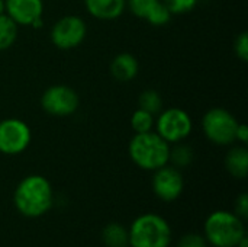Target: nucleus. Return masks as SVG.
<instances>
[{"instance_id":"nucleus-5","label":"nucleus","mask_w":248,"mask_h":247,"mask_svg":"<svg viewBox=\"0 0 248 247\" xmlns=\"http://www.w3.org/2000/svg\"><path fill=\"white\" fill-rule=\"evenodd\" d=\"M237 118L224 108H212L202 118V130L206 138L217 146H231L235 141Z\"/></svg>"},{"instance_id":"nucleus-21","label":"nucleus","mask_w":248,"mask_h":247,"mask_svg":"<svg viewBox=\"0 0 248 247\" xmlns=\"http://www.w3.org/2000/svg\"><path fill=\"white\" fill-rule=\"evenodd\" d=\"M171 15H186L195 10L199 0H161Z\"/></svg>"},{"instance_id":"nucleus-23","label":"nucleus","mask_w":248,"mask_h":247,"mask_svg":"<svg viewBox=\"0 0 248 247\" xmlns=\"http://www.w3.org/2000/svg\"><path fill=\"white\" fill-rule=\"evenodd\" d=\"M176 247H208V242L203 234L199 233H187L180 237Z\"/></svg>"},{"instance_id":"nucleus-11","label":"nucleus","mask_w":248,"mask_h":247,"mask_svg":"<svg viewBox=\"0 0 248 247\" xmlns=\"http://www.w3.org/2000/svg\"><path fill=\"white\" fill-rule=\"evenodd\" d=\"M6 15L12 17L16 25L41 28L44 3L42 0H4Z\"/></svg>"},{"instance_id":"nucleus-15","label":"nucleus","mask_w":248,"mask_h":247,"mask_svg":"<svg viewBox=\"0 0 248 247\" xmlns=\"http://www.w3.org/2000/svg\"><path fill=\"white\" fill-rule=\"evenodd\" d=\"M102 240L106 247H128L129 246L128 229L119 223H110L103 229Z\"/></svg>"},{"instance_id":"nucleus-12","label":"nucleus","mask_w":248,"mask_h":247,"mask_svg":"<svg viewBox=\"0 0 248 247\" xmlns=\"http://www.w3.org/2000/svg\"><path fill=\"white\" fill-rule=\"evenodd\" d=\"M86 10L99 20L118 19L126 9V0H84Z\"/></svg>"},{"instance_id":"nucleus-19","label":"nucleus","mask_w":248,"mask_h":247,"mask_svg":"<svg viewBox=\"0 0 248 247\" xmlns=\"http://www.w3.org/2000/svg\"><path fill=\"white\" fill-rule=\"evenodd\" d=\"M169 162H171L173 166L177 167V169L187 167L193 162V150H192V147H189L186 144L176 143V146L173 148H170Z\"/></svg>"},{"instance_id":"nucleus-18","label":"nucleus","mask_w":248,"mask_h":247,"mask_svg":"<svg viewBox=\"0 0 248 247\" xmlns=\"http://www.w3.org/2000/svg\"><path fill=\"white\" fill-rule=\"evenodd\" d=\"M155 118L153 114L138 108L132 116H131V127L135 131V134H142V132H150L154 130Z\"/></svg>"},{"instance_id":"nucleus-24","label":"nucleus","mask_w":248,"mask_h":247,"mask_svg":"<svg viewBox=\"0 0 248 247\" xmlns=\"http://www.w3.org/2000/svg\"><path fill=\"white\" fill-rule=\"evenodd\" d=\"M234 49H235V54L237 57L241 60V61H247L248 60V33L247 32H241L237 39H235V44H234Z\"/></svg>"},{"instance_id":"nucleus-22","label":"nucleus","mask_w":248,"mask_h":247,"mask_svg":"<svg viewBox=\"0 0 248 247\" xmlns=\"http://www.w3.org/2000/svg\"><path fill=\"white\" fill-rule=\"evenodd\" d=\"M158 1L160 0H126V6L129 7L132 15H135L140 19H145Z\"/></svg>"},{"instance_id":"nucleus-16","label":"nucleus","mask_w":248,"mask_h":247,"mask_svg":"<svg viewBox=\"0 0 248 247\" xmlns=\"http://www.w3.org/2000/svg\"><path fill=\"white\" fill-rule=\"evenodd\" d=\"M17 26L19 25H16V22L6 13L0 15V51L10 48L16 42Z\"/></svg>"},{"instance_id":"nucleus-28","label":"nucleus","mask_w":248,"mask_h":247,"mask_svg":"<svg viewBox=\"0 0 248 247\" xmlns=\"http://www.w3.org/2000/svg\"><path fill=\"white\" fill-rule=\"evenodd\" d=\"M6 13V6H4V0H0V15Z\"/></svg>"},{"instance_id":"nucleus-27","label":"nucleus","mask_w":248,"mask_h":247,"mask_svg":"<svg viewBox=\"0 0 248 247\" xmlns=\"http://www.w3.org/2000/svg\"><path fill=\"white\" fill-rule=\"evenodd\" d=\"M247 243H248V237L246 236L244 239H241V242L238 243V246L237 247H247Z\"/></svg>"},{"instance_id":"nucleus-14","label":"nucleus","mask_w":248,"mask_h":247,"mask_svg":"<svg viewBox=\"0 0 248 247\" xmlns=\"http://www.w3.org/2000/svg\"><path fill=\"white\" fill-rule=\"evenodd\" d=\"M225 167L235 179H244L248 173V150L246 146L232 147L225 156Z\"/></svg>"},{"instance_id":"nucleus-9","label":"nucleus","mask_w":248,"mask_h":247,"mask_svg":"<svg viewBox=\"0 0 248 247\" xmlns=\"http://www.w3.org/2000/svg\"><path fill=\"white\" fill-rule=\"evenodd\" d=\"M41 106L52 116H70L78 109L80 99L74 89L65 84H54L42 93Z\"/></svg>"},{"instance_id":"nucleus-8","label":"nucleus","mask_w":248,"mask_h":247,"mask_svg":"<svg viewBox=\"0 0 248 247\" xmlns=\"http://www.w3.org/2000/svg\"><path fill=\"white\" fill-rule=\"evenodd\" d=\"M32 140L29 125L19 118H6L0 121V153L16 156L23 153Z\"/></svg>"},{"instance_id":"nucleus-20","label":"nucleus","mask_w":248,"mask_h":247,"mask_svg":"<svg viewBox=\"0 0 248 247\" xmlns=\"http://www.w3.org/2000/svg\"><path fill=\"white\" fill-rule=\"evenodd\" d=\"M171 13H170V10L166 7V4L160 0L153 9H151V12L147 15V17H145V20L150 23V25H153V26H164V25H167L170 20H171Z\"/></svg>"},{"instance_id":"nucleus-6","label":"nucleus","mask_w":248,"mask_h":247,"mask_svg":"<svg viewBox=\"0 0 248 247\" xmlns=\"http://www.w3.org/2000/svg\"><path fill=\"white\" fill-rule=\"evenodd\" d=\"M154 127L157 130L155 132L163 140H166L169 144H176L182 143L190 135L193 122L186 111L180 108H169L160 112Z\"/></svg>"},{"instance_id":"nucleus-1","label":"nucleus","mask_w":248,"mask_h":247,"mask_svg":"<svg viewBox=\"0 0 248 247\" xmlns=\"http://www.w3.org/2000/svg\"><path fill=\"white\" fill-rule=\"evenodd\" d=\"M13 204L23 217L39 218L45 215L54 204V192L49 181L41 175L23 178L15 189Z\"/></svg>"},{"instance_id":"nucleus-4","label":"nucleus","mask_w":248,"mask_h":247,"mask_svg":"<svg viewBox=\"0 0 248 247\" xmlns=\"http://www.w3.org/2000/svg\"><path fill=\"white\" fill-rule=\"evenodd\" d=\"M128 234L131 247H169L173 240L167 220L154 213L137 217L128 229Z\"/></svg>"},{"instance_id":"nucleus-13","label":"nucleus","mask_w":248,"mask_h":247,"mask_svg":"<svg viewBox=\"0 0 248 247\" xmlns=\"http://www.w3.org/2000/svg\"><path fill=\"white\" fill-rule=\"evenodd\" d=\"M138 71H140L138 60L129 52L118 54L110 63V74L115 80H118L121 83L134 80L137 77Z\"/></svg>"},{"instance_id":"nucleus-25","label":"nucleus","mask_w":248,"mask_h":247,"mask_svg":"<svg viewBox=\"0 0 248 247\" xmlns=\"http://www.w3.org/2000/svg\"><path fill=\"white\" fill-rule=\"evenodd\" d=\"M235 214L243 218L244 221L247 220L248 215V197L247 194H241L237 201H235Z\"/></svg>"},{"instance_id":"nucleus-26","label":"nucleus","mask_w":248,"mask_h":247,"mask_svg":"<svg viewBox=\"0 0 248 247\" xmlns=\"http://www.w3.org/2000/svg\"><path fill=\"white\" fill-rule=\"evenodd\" d=\"M235 141H240L241 144H247L248 141V127L246 124L238 122L237 131H235Z\"/></svg>"},{"instance_id":"nucleus-17","label":"nucleus","mask_w":248,"mask_h":247,"mask_svg":"<svg viewBox=\"0 0 248 247\" xmlns=\"http://www.w3.org/2000/svg\"><path fill=\"white\" fill-rule=\"evenodd\" d=\"M138 105H140L141 109L155 115V114H160L161 109H163V98H161V95L157 90L148 89V90H144L140 95Z\"/></svg>"},{"instance_id":"nucleus-7","label":"nucleus","mask_w":248,"mask_h":247,"mask_svg":"<svg viewBox=\"0 0 248 247\" xmlns=\"http://www.w3.org/2000/svg\"><path fill=\"white\" fill-rule=\"evenodd\" d=\"M87 35V26L80 16L76 15H65L58 19L51 32V42L62 51H68L77 48Z\"/></svg>"},{"instance_id":"nucleus-2","label":"nucleus","mask_w":248,"mask_h":247,"mask_svg":"<svg viewBox=\"0 0 248 247\" xmlns=\"http://www.w3.org/2000/svg\"><path fill=\"white\" fill-rule=\"evenodd\" d=\"M247 236L244 220L235 213L218 210L211 213L203 224V237L214 247H237Z\"/></svg>"},{"instance_id":"nucleus-3","label":"nucleus","mask_w":248,"mask_h":247,"mask_svg":"<svg viewBox=\"0 0 248 247\" xmlns=\"http://www.w3.org/2000/svg\"><path fill=\"white\" fill-rule=\"evenodd\" d=\"M131 160L142 170L154 172L166 165L170 159V144L155 131L135 134L128 146Z\"/></svg>"},{"instance_id":"nucleus-10","label":"nucleus","mask_w":248,"mask_h":247,"mask_svg":"<svg viewBox=\"0 0 248 247\" xmlns=\"http://www.w3.org/2000/svg\"><path fill=\"white\" fill-rule=\"evenodd\" d=\"M151 186L158 199L164 202H173L182 195L185 189V181L177 167L166 165L154 170Z\"/></svg>"}]
</instances>
